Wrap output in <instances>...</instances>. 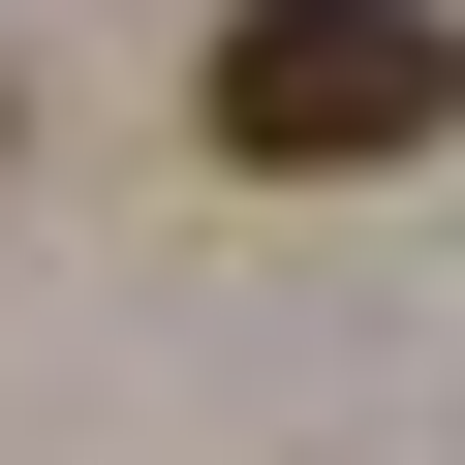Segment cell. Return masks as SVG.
<instances>
[{
	"label": "cell",
	"instance_id": "6da1fadb",
	"mask_svg": "<svg viewBox=\"0 0 465 465\" xmlns=\"http://www.w3.org/2000/svg\"><path fill=\"white\" fill-rule=\"evenodd\" d=\"M186 124L249 155V186H372V155H434V124H465V0H217Z\"/></svg>",
	"mask_w": 465,
	"mask_h": 465
}]
</instances>
